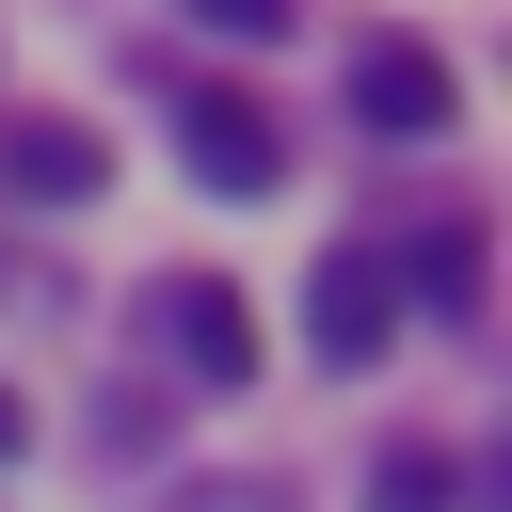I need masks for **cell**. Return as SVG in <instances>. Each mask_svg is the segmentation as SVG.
<instances>
[{
    "mask_svg": "<svg viewBox=\"0 0 512 512\" xmlns=\"http://www.w3.org/2000/svg\"><path fill=\"white\" fill-rule=\"evenodd\" d=\"M304 336H320V368H368V352L400 336V272H384V240H336V256L304 272Z\"/></svg>",
    "mask_w": 512,
    "mask_h": 512,
    "instance_id": "cell-1",
    "label": "cell"
},
{
    "mask_svg": "<svg viewBox=\"0 0 512 512\" xmlns=\"http://www.w3.org/2000/svg\"><path fill=\"white\" fill-rule=\"evenodd\" d=\"M352 112H368L384 144H432V128H448V64H432V32H368V48H352Z\"/></svg>",
    "mask_w": 512,
    "mask_h": 512,
    "instance_id": "cell-2",
    "label": "cell"
},
{
    "mask_svg": "<svg viewBox=\"0 0 512 512\" xmlns=\"http://www.w3.org/2000/svg\"><path fill=\"white\" fill-rule=\"evenodd\" d=\"M176 160H192V192H272V176H288V144H272L256 96H192V112H176Z\"/></svg>",
    "mask_w": 512,
    "mask_h": 512,
    "instance_id": "cell-3",
    "label": "cell"
},
{
    "mask_svg": "<svg viewBox=\"0 0 512 512\" xmlns=\"http://www.w3.org/2000/svg\"><path fill=\"white\" fill-rule=\"evenodd\" d=\"M96 176H112L96 128H64V112H16V128H0V192H16V208H96Z\"/></svg>",
    "mask_w": 512,
    "mask_h": 512,
    "instance_id": "cell-4",
    "label": "cell"
},
{
    "mask_svg": "<svg viewBox=\"0 0 512 512\" xmlns=\"http://www.w3.org/2000/svg\"><path fill=\"white\" fill-rule=\"evenodd\" d=\"M160 336H176L192 384H256V304H240L224 272H176V288H160Z\"/></svg>",
    "mask_w": 512,
    "mask_h": 512,
    "instance_id": "cell-5",
    "label": "cell"
},
{
    "mask_svg": "<svg viewBox=\"0 0 512 512\" xmlns=\"http://www.w3.org/2000/svg\"><path fill=\"white\" fill-rule=\"evenodd\" d=\"M384 272H400V304H432V320H480V224H432V240H384Z\"/></svg>",
    "mask_w": 512,
    "mask_h": 512,
    "instance_id": "cell-6",
    "label": "cell"
},
{
    "mask_svg": "<svg viewBox=\"0 0 512 512\" xmlns=\"http://www.w3.org/2000/svg\"><path fill=\"white\" fill-rule=\"evenodd\" d=\"M368 512H448V464H432V448H384V464H368Z\"/></svg>",
    "mask_w": 512,
    "mask_h": 512,
    "instance_id": "cell-7",
    "label": "cell"
},
{
    "mask_svg": "<svg viewBox=\"0 0 512 512\" xmlns=\"http://www.w3.org/2000/svg\"><path fill=\"white\" fill-rule=\"evenodd\" d=\"M192 32H256V48H272V32H288V0H192Z\"/></svg>",
    "mask_w": 512,
    "mask_h": 512,
    "instance_id": "cell-8",
    "label": "cell"
},
{
    "mask_svg": "<svg viewBox=\"0 0 512 512\" xmlns=\"http://www.w3.org/2000/svg\"><path fill=\"white\" fill-rule=\"evenodd\" d=\"M16 448H32V416H16V400H0V464H16Z\"/></svg>",
    "mask_w": 512,
    "mask_h": 512,
    "instance_id": "cell-9",
    "label": "cell"
}]
</instances>
